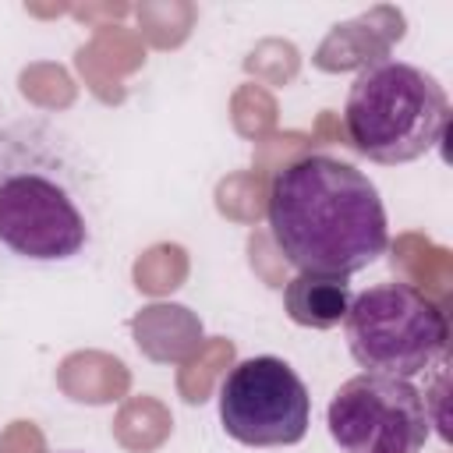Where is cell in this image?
Listing matches in <instances>:
<instances>
[{"mask_svg": "<svg viewBox=\"0 0 453 453\" xmlns=\"http://www.w3.org/2000/svg\"><path fill=\"white\" fill-rule=\"evenodd\" d=\"M103 226L99 166L46 113H0V269L85 258Z\"/></svg>", "mask_w": 453, "mask_h": 453, "instance_id": "6da1fadb", "label": "cell"}, {"mask_svg": "<svg viewBox=\"0 0 453 453\" xmlns=\"http://www.w3.org/2000/svg\"><path fill=\"white\" fill-rule=\"evenodd\" d=\"M269 230L297 273L354 276L389 244L379 188L336 156H301L269 184Z\"/></svg>", "mask_w": 453, "mask_h": 453, "instance_id": "7a4b0ae2", "label": "cell"}, {"mask_svg": "<svg viewBox=\"0 0 453 453\" xmlns=\"http://www.w3.org/2000/svg\"><path fill=\"white\" fill-rule=\"evenodd\" d=\"M449 124L446 88L414 64L379 60L365 67L343 103L350 145L382 166L411 163L432 152Z\"/></svg>", "mask_w": 453, "mask_h": 453, "instance_id": "3957f363", "label": "cell"}, {"mask_svg": "<svg viewBox=\"0 0 453 453\" xmlns=\"http://www.w3.org/2000/svg\"><path fill=\"white\" fill-rule=\"evenodd\" d=\"M343 333L350 357L389 379H414L446 357L449 326L432 297L411 283H375L354 294Z\"/></svg>", "mask_w": 453, "mask_h": 453, "instance_id": "277c9868", "label": "cell"}, {"mask_svg": "<svg viewBox=\"0 0 453 453\" xmlns=\"http://www.w3.org/2000/svg\"><path fill=\"white\" fill-rule=\"evenodd\" d=\"M340 453H421L428 442V407L411 379L354 375L326 411Z\"/></svg>", "mask_w": 453, "mask_h": 453, "instance_id": "5b68a950", "label": "cell"}, {"mask_svg": "<svg viewBox=\"0 0 453 453\" xmlns=\"http://www.w3.org/2000/svg\"><path fill=\"white\" fill-rule=\"evenodd\" d=\"M219 421L244 446H294L308 435L311 396L283 357H244L219 386Z\"/></svg>", "mask_w": 453, "mask_h": 453, "instance_id": "8992f818", "label": "cell"}, {"mask_svg": "<svg viewBox=\"0 0 453 453\" xmlns=\"http://www.w3.org/2000/svg\"><path fill=\"white\" fill-rule=\"evenodd\" d=\"M354 301V290L347 276H319V273H297L283 287V308L290 322L304 329H333L343 322L347 308Z\"/></svg>", "mask_w": 453, "mask_h": 453, "instance_id": "52a82bcc", "label": "cell"}]
</instances>
